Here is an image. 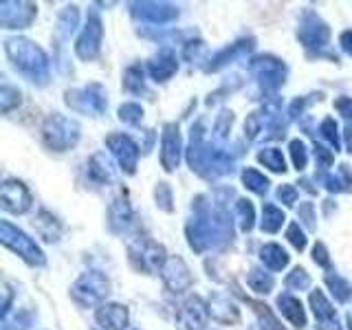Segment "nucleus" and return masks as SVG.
I'll return each instance as SVG.
<instances>
[{"mask_svg":"<svg viewBox=\"0 0 352 330\" xmlns=\"http://www.w3.org/2000/svg\"><path fill=\"white\" fill-rule=\"evenodd\" d=\"M185 236L192 251L205 253L231 242L234 229L225 209H212V205L203 203V198H196V214L185 225Z\"/></svg>","mask_w":352,"mask_h":330,"instance_id":"f257e3e1","label":"nucleus"},{"mask_svg":"<svg viewBox=\"0 0 352 330\" xmlns=\"http://www.w3.org/2000/svg\"><path fill=\"white\" fill-rule=\"evenodd\" d=\"M187 163L203 179H218V176H227L234 172V157L216 146H209L205 141L203 121H196L192 126L190 146H187Z\"/></svg>","mask_w":352,"mask_h":330,"instance_id":"f03ea898","label":"nucleus"},{"mask_svg":"<svg viewBox=\"0 0 352 330\" xmlns=\"http://www.w3.org/2000/svg\"><path fill=\"white\" fill-rule=\"evenodd\" d=\"M5 55L11 66L36 86H44L49 82V58L36 42L27 38H9L5 40Z\"/></svg>","mask_w":352,"mask_h":330,"instance_id":"7ed1b4c3","label":"nucleus"},{"mask_svg":"<svg viewBox=\"0 0 352 330\" xmlns=\"http://www.w3.org/2000/svg\"><path fill=\"white\" fill-rule=\"evenodd\" d=\"M82 137V128L75 119L53 113L42 124V141L53 152H66L77 146Z\"/></svg>","mask_w":352,"mask_h":330,"instance_id":"20e7f679","label":"nucleus"},{"mask_svg":"<svg viewBox=\"0 0 352 330\" xmlns=\"http://www.w3.org/2000/svg\"><path fill=\"white\" fill-rule=\"evenodd\" d=\"M0 242H3L9 251H14L16 256H20L29 267H44V264H47V256H44V251L38 247V242L29 238L25 231L18 229L16 225H11L9 220L0 223Z\"/></svg>","mask_w":352,"mask_h":330,"instance_id":"39448f33","label":"nucleus"},{"mask_svg":"<svg viewBox=\"0 0 352 330\" xmlns=\"http://www.w3.org/2000/svg\"><path fill=\"white\" fill-rule=\"evenodd\" d=\"M128 260L139 273L154 275L163 271L165 262H168V253L159 242L150 238H137L128 245Z\"/></svg>","mask_w":352,"mask_h":330,"instance_id":"423d86ee","label":"nucleus"},{"mask_svg":"<svg viewBox=\"0 0 352 330\" xmlns=\"http://www.w3.org/2000/svg\"><path fill=\"white\" fill-rule=\"evenodd\" d=\"M110 293V282L102 271H86L77 278V282L71 286V297L80 306H102L106 304V297Z\"/></svg>","mask_w":352,"mask_h":330,"instance_id":"0eeeda50","label":"nucleus"},{"mask_svg":"<svg viewBox=\"0 0 352 330\" xmlns=\"http://www.w3.org/2000/svg\"><path fill=\"white\" fill-rule=\"evenodd\" d=\"M64 102L71 110H75V113L102 117L108 108V95H106V88L102 84H88L82 88L66 91Z\"/></svg>","mask_w":352,"mask_h":330,"instance_id":"6e6552de","label":"nucleus"},{"mask_svg":"<svg viewBox=\"0 0 352 330\" xmlns=\"http://www.w3.org/2000/svg\"><path fill=\"white\" fill-rule=\"evenodd\" d=\"M249 71L256 77L262 91L273 93L286 82V64L275 55H258L249 62Z\"/></svg>","mask_w":352,"mask_h":330,"instance_id":"1a4fd4ad","label":"nucleus"},{"mask_svg":"<svg viewBox=\"0 0 352 330\" xmlns=\"http://www.w3.org/2000/svg\"><path fill=\"white\" fill-rule=\"evenodd\" d=\"M102 40H104L102 18H99L97 11H88L86 25L75 42V55L82 62H93L99 55V51H102Z\"/></svg>","mask_w":352,"mask_h":330,"instance_id":"9d476101","label":"nucleus"},{"mask_svg":"<svg viewBox=\"0 0 352 330\" xmlns=\"http://www.w3.org/2000/svg\"><path fill=\"white\" fill-rule=\"evenodd\" d=\"M297 40H300L306 49L322 51L330 42V29L322 20V16L313 9H306L300 18V27H297Z\"/></svg>","mask_w":352,"mask_h":330,"instance_id":"9b49d317","label":"nucleus"},{"mask_svg":"<svg viewBox=\"0 0 352 330\" xmlns=\"http://www.w3.org/2000/svg\"><path fill=\"white\" fill-rule=\"evenodd\" d=\"M106 148L115 157L121 172L128 174V176H132L137 172L139 146L128 135H124V132H110V135L106 137Z\"/></svg>","mask_w":352,"mask_h":330,"instance_id":"f8f14e48","label":"nucleus"},{"mask_svg":"<svg viewBox=\"0 0 352 330\" xmlns=\"http://www.w3.org/2000/svg\"><path fill=\"white\" fill-rule=\"evenodd\" d=\"M209 302H205L201 295L185 297L176 313V322L181 330H205L209 322Z\"/></svg>","mask_w":352,"mask_h":330,"instance_id":"ddd939ff","label":"nucleus"},{"mask_svg":"<svg viewBox=\"0 0 352 330\" xmlns=\"http://www.w3.org/2000/svg\"><path fill=\"white\" fill-rule=\"evenodd\" d=\"M38 16V7L25 0H5L0 3V25L3 29H27Z\"/></svg>","mask_w":352,"mask_h":330,"instance_id":"4468645a","label":"nucleus"},{"mask_svg":"<svg viewBox=\"0 0 352 330\" xmlns=\"http://www.w3.org/2000/svg\"><path fill=\"white\" fill-rule=\"evenodd\" d=\"M0 205L9 214H25L31 209L33 198L29 187L18 179H7L0 185Z\"/></svg>","mask_w":352,"mask_h":330,"instance_id":"2eb2a0df","label":"nucleus"},{"mask_svg":"<svg viewBox=\"0 0 352 330\" xmlns=\"http://www.w3.org/2000/svg\"><path fill=\"white\" fill-rule=\"evenodd\" d=\"M183 139L176 124H165L161 132V165L165 172H174L181 165Z\"/></svg>","mask_w":352,"mask_h":330,"instance_id":"dca6fc26","label":"nucleus"},{"mask_svg":"<svg viewBox=\"0 0 352 330\" xmlns=\"http://www.w3.org/2000/svg\"><path fill=\"white\" fill-rule=\"evenodd\" d=\"M256 49V40L253 38H242V40H236L234 44H229V47L220 49L218 53H214L212 58H209V64H205V71L207 73H216V71H223L227 69L229 64H234L242 58H247V55Z\"/></svg>","mask_w":352,"mask_h":330,"instance_id":"f3484780","label":"nucleus"},{"mask_svg":"<svg viewBox=\"0 0 352 330\" xmlns=\"http://www.w3.org/2000/svg\"><path fill=\"white\" fill-rule=\"evenodd\" d=\"M161 278L170 293H185V291H190V286L194 284L190 267H187L185 260L179 256L168 258V262H165V267L161 271Z\"/></svg>","mask_w":352,"mask_h":330,"instance_id":"a211bd4d","label":"nucleus"},{"mask_svg":"<svg viewBox=\"0 0 352 330\" xmlns=\"http://www.w3.org/2000/svg\"><path fill=\"white\" fill-rule=\"evenodd\" d=\"M130 14L150 25H168L179 18V9L170 3H130Z\"/></svg>","mask_w":352,"mask_h":330,"instance_id":"6ab92c4d","label":"nucleus"},{"mask_svg":"<svg viewBox=\"0 0 352 330\" xmlns=\"http://www.w3.org/2000/svg\"><path fill=\"white\" fill-rule=\"evenodd\" d=\"M108 227L113 234H126L135 227V209L124 194L117 196L108 207Z\"/></svg>","mask_w":352,"mask_h":330,"instance_id":"aec40b11","label":"nucleus"},{"mask_svg":"<svg viewBox=\"0 0 352 330\" xmlns=\"http://www.w3.org/2000/svg\"><path fill=\"white\" fill-rule=\"evenodd\" d=\"M95 322L102 330H126L130 322V313L124 304L106 302L95 311Z\"/></svg>","mask_w":352,"mask_h":330,"instance_id":"412c9836","label":"nucleus"},{"mask_svg":"<svg viewBox=\"0 0 352 330\" xmlns=\"http://www.w3.org/2000/svg\"><path fill=\"white\" fill-rule=\"evenodd\" d=\"M179 71V60L170 49L159 51L154 58L148 62V75L154 82H168Z\"/></svg>","mask_w":352,"mask_h":330,"instance_id":"4be33fe9","label":"nucleus"},{"mask_svg":"<svg viewBox=\"0 0 352 330\" xmlns=\"http://www.w3.org/2000/svg\"><path fill=\"white\" fill-rule=\"evenodd\" d=\"M209 315L216 319L218 324H238L240 322V308L225 293H216L209 300Z\"/></svg>","mask_w":352,"mask_h":330,"instance_id":"5701e85b","label":"nucleus"},{"mask_svg":"<svg viewBox=\"0 0 352 330\" xmlns=\"http://www.w3.org/2000/svg\"><path fill=\"white\" fill-rule=\"evenodd\" d=\"M278 311L282 313V317L293 328H304L306 326V311H304L302 302L297 300L295 295H291V293L278 295Z\"/></svg>","mask_w":352,"mask_h":330,"instance_id":"b1692460","label":"nucleus"},{"mask_svg":"<svg viewBox=\"0 0 352 330\" xmlns=\"http://www.w3.org/2000/svg\"><path fill=\"white\" fill-rule=\"evenodd\" d=\"M88 179H91L95 185H106L115 179V168L106 154L97 152L88 161Z\"/></svg>","mask_w":352,"mask_h":330,"instance_id":"393cba45","label":"nucleus"},{"mask_svg":"<svg viewBox=\"0 0 352 330\" xmlns=\"http://www.w3.org/2000/svg\"><path fill=\"white\" fill-rule=\"evenodd\" d=\"M260 260L269 271H284L286 267H289L291 256L280 245L267 242V245H262V249H260Z\"/></svg>","mask_w":352,"mask_h":330,"instance_id":"a878e982","label":"nucleus"},{"mask_svg":"<svg viewBox=\"0 0 352 330\" xmlns=\"http://www.w3.org/2000/svg\"><path fill=\"white\" fill-rule=\"evenodd\" d=\"M33 227H36V231L40 234V238H44L47 242L60 240L62 225H60V220L55 218L51 212H47V209H42V212L36 216V220H33Z\"/></svg>","mask_w":352,"mask_h":330,"instance_id":"bb28decb","label":"nucleus"},{"mask_svg":"<svg viewBox=\"0 0 352 330\" xmlns=\"http://www.w3.org/2000/svg\"><path fill=\"white\" fill-rule=\"evenodd\" d=\"M324 187L330 192V194H346V192H352V172L350 168L344 163L339 165L335 174H326L322 179Z\"/></svg>","mask_w":352,"mask_h":330,"instance_id":"cd10ccee","label":"nucleus"},{"mask_svg":"<svg viewBox=\"0 0 352 330\" xmlns=\"http://www.w3.org/2000/svg\"><path fill=\"white\" fill-rule=\"evenodd\" d=\"M324 282H326V286H328L330 295H333L339 304L350 302V297H352V284H350L346 278H341V275H339L337 271H328V273L324 275Z\"/></svg>","mask_w":352,"mask_h":330,"instance_id":"c85d7f7f","label":"nucleus"},{"mask_svg":"<svg viewBox=\"0 0 352 330\" xmlns=\"http://www.w3.org/2000/svg\"><path fill=\"white\" fill-rule=\"evenodd\" d=\"M286 220V214L282 212V209L278 205L273 203H267L262 207V220H260V229L264 231V234H278V231L282 229Z\"/></svg>","mask_w":352,"mask_h":330,"instance_id":"c756f323","label":"nucleus"},{"mask_svg":"<svg viewBox=\"0 0 352 330\" xmlns=\"http://www.w3.org/2000/svg\"><path fill=\"white\" fill-rule=\"evenodd\" d=\"M146 73L141 66H130L124 73V88L130 95H150L148 91V84H146Z\"/></svg>","mask_w":352,"mask_h":330,"instance_id":"7c9ffc66","label":"nucleus"},{"mask_svg":"<svg viewBox=\"0 0 352 330\" xmlns=\"http://www.w3.org/2000/svg\"><path fill=\"white\" fill-rule=\"evenodd\" d=\"M267 121H269V113L267 108L262 110H253V113L247 117L245 121V137L249 141H262L264 137V128H267Z\"/></svg>","mask_w":352,"mask_h":330,"instance_id":"2f4dec72","label":"nucleus"},{"mask_svg":"<svg viewBox=\"0 0 352 330\" xmlns=\"http://www.w3.org/2000/svg\"><path fill=\"white\" fill-rule=\"evenodd\" d=\"M308 304L313 308V315L317 317V322H326V319H335L337 311L335 306L330 304V300L324 295V291H311V297H308Z\"/></svg>","mask_w":352,"mask_h":330,"instance_id":"473e14b6","label":"nucleus"},{"mask_svg":"<svg viewBox=\"0 0 352 330\" xmlns=\"http://www.w3.org/2000/svg\"><path fill=\"white\" fill-rule=\"evenodd\" d=\"M234 220L240 227V231H245V234L253 229V225H256V209H253L251 201H247V198H238L234 205Z\"/></svg>","mask_w":352,"mask_h":330,"instance_id":"72a5a7b5","label":"nucleus"},{"mask_svg":"<svg viewBox=\"0 0 352 330\" xmlns=\"http://www.w3.org/2000/svg\"><path fill=\"white\" fill-rule=\"evenodd\" d=\"M247 286L253 291V293H258V295H267L273 291V286H275V278L271 273H267L264 269H258V267H253L247 275Z\"/></svg>","mask_w":352,"mask_h":330,"instance_id":"f704fd0d","label":"nucleus"},{"mask_svg":"<svg viewBox=\"0 0 352 330\" xmlns=\"http://www.w3.org/2000/svg\"><path fill=\"white\" fill-rule=\"evenodd\" d=\"M77 27H80V9L75 5L64 7L58 16V33L62 38H71V33H75Z\"/></svg>","mask_w":352,"mask_h":330,"instance_id":"c9c22d12","label":"nucleus"},{"mask_svg":"<svg viewBox=\"0 0 352 330\" xmlns=\"http://www.w3.org/2000/svg\"><path fill=\"white\" fill-rule=\"evenodd\" d=\"M242 183H245V187L249 192L258 194V196H264L269 192V185L271 181L264 176L262 172H258L256 168H245L242 170Z\"/></svg>","mask_w":352,"mask_h":330,"instance_id":"e433bc0d","label":"nucleus"},{"mask_svg":"<svg viewBox=\"0 0 352 330\" xmlns=\"http://www.w3.org/2000/svg\"><path fill=\"white\" fill-rule=\"evenodd\" d=\"M258 161L264 165L267 170H271V172H275V174H284L286 170V159H284V154H282V150H278V148H262L260 152H258Z\"/></svg>","mask_w":352,"mask_h":330,"instance_id":"4c0bfd02","label":"nucleus"},{"mask_svg":"<svg viewBox=\"0 0 352 330\" xmlns=\"http://www.w3.org/2000/svg\"><path fill=\"white\" fill-rule=\"evenodd\" d=\"M319 137H322L330 148L335 152L341 150V137H339V128H337V121L333 117H326L322 124H319Z\"/></svg>","mask_w":352,"mask_h":330,"instance_id":"58836bf2","label":"nucleus"},{"mask_svg":"<svg viewBox=\"0 0 352 330\" xmlns=\"http://www.w3.org/2000/svg\"><path fill=\"white\" fill-rule=\"evenodd\" d=\"M284 284H286V289H289V291H300V293H302V291H308V289H311L313 280H311V275L306 273V269L295 267L289 275H286Z\"/></svg>","mask_w":352,"mask_h":330,"instance_id":"ea45409f","label":"nucleus"},{"mask_svg":"<svg viewBox=\"0 0 352 330\" xmlns=\"http://www.w3.org/2000/svg\"><path fill=\"white\" fill-rule=\"evenodd\" d=\"M117 115H119V121H124V124L139 126L141 119H143V106L137 104V102H126V104L119 106Z\"/></svg>","mask_w":352,"mask_h":330,"instance_id":"a19ab883","label":"nucleus"},{"mask_svg":"<svg viewBox=\"0 0 352 330\" xmlns=\"http://www.w3.org/2000/svg\"><path fill=\"white\" fill-rule=\"evenodd\" d=\"M22 102V95L16 86H9V84H3V88H0V110L7 115L11 113L14 108H18Z\"/></svg>","mask_w":352,"mask_h":330,"instance_id":"79ce46f5","label":"nucleus"},{"mask_svg":"<svg viewBox=\"0 0 352 330\" xmlns=\"http://www.w3.org/2000/svg\"><path fill=\"white\" fill-rule=\"evenodd\" d=\"M289 152H291V161H293V168L297 172H302L306 170V165H308V148H306V143L302 139H293L289 143Z\"/></svg>","mask_w":352,"mask_h":330,"instance_id":"37998d69","label":"nucleus"},{"mask_svg":"<svg viewBox=\"0 0 352 330\" xmlns=\"http://www.w3.org/2000/svg\"><path fill=\"white\" fill-rule=\"evenodd\" d=\"M231 124H234V113H231V110H223L214 121V137L227 139L231 132Z\"/></svg>","mask_w":352,"mask_h":330,"instance_id":"c03bdc74","label":"nucleus"},{"mask_svg":"<svg viewBox=\"0 0 352 330\" xmlns=\"http://www.w3.org/2000/svg\"><path fill=\"white\" fill-rule=\"evenodd\" d=\"M313 152H315V163H317V168L322 170V172H326V170L330 168V165L335 163V152H333V150H328L326 146H322V143H315Z\"/></svg>","mask_w":352,"mask_h":330,"instance_id":"a18cd8bd","label":"nucleus"},{"mask_svg":"<svg viewBox=\"0 0 352 330\" xmlns=\"http://www.w3.org/2000/svg\"><path fill=\"white\" fill-rule=\"evenodd\" d=\"M286 240H289L297 251H304L306 245H308L306 234H304V229L300 227V223H291L289 225V229H286Z\"/></svg>","mask_w":352,"mask_h":330,"instance_id":"49530a36","label":"nucleus"},{"mask_svg":"<svg viewBox=\"0 0 352 330\" xmlns=\"http://www.w3.org/2000/svg\"><path fill=\"white\" fill-rule=\"evenodd\" d=\"M297 218L306 225V229H311V231L317 229V214H315V205L311 201H304L300 205V209H297Z\"/></svg>","mask_w":352,"mask_h":330,"instance_id":"de8ad7c7","label":"nucleus"},{"mask_svg":"<svg viewBox=\"0 0 352 330\" xmlns=\"http://www.w3.org/2000/svg\"><path fill=\"white\" fill-rule=\"evenodd\" d=\"M154 198H157V205L163 212H172V190L168 183H159L157 190H154Z\"/></svg>","mask_w":352,"mask_h":330,"instance_id":"09e8293b","label":"nucleus"},{"mask_svg":"<svg viewBox=\"0 0 352 330\" xmlns=\"http://www.w3.org/2000/svg\"><path fill=\"white\" fill-rule=\"evenodd\" d=\"M335 110L346 119V124H352V97H337L335 99Z\"/></svg>","mask_w":352,"mask_h":330,"instance_id":"8fccbe9b","label":"nucleus"},{"mask_svg":"<svg viewBox=\"0 0 352 330\" xmlns=\"http://www.w3.org/2000/svg\"><path fill=\"white\" fill-rule=\"evenodd\" d=\"M278 201L286 207H293L297 203V190L293 185H280L278 187Z\"/></svg>","mask_w":352,"mask_h":330,"instance_id":"3c124183","label":"nucleus"},{"mask_svg":"<svg viewBox=\"0 0 352 330\" xmlns=\"http://www.w3.org/2000/svg\"><path fill=\"white\" fill-rule=\"evenodd\" d=\"M313 260H315L317 267H324V269H328V267H330L328 249L322 245V242H315V247H313Z\"/></svg>","mask_w":352,"mask_h":330,"instance_id":"603ef678","label":"nucleus"},{"mask_svg":"<svg viewBox=\"0 0 352 330\" xmlns=\"http://www.w3.org/2000/svg\"><path fill=\"white\" fill-rule=\"evenodd\" d=\"M203 51H205V44H203L201 40H196V42H187V44H185L183 55H185V60L194 62V60L198 58V53H203Z\"/></svg>","mask_w":352,"mask_h":330,"instance_id":"864d4df0","label":"nucleus"},{"mask_svg":"<svg viewBox=\"0 0 352 330\" xmlns=\"http://www.w3.org/2000/svg\"><path fill=\"white\" fill-rule=\"evenodd\" d=\"M308 102H311V99H306V97H297L295 102H291V106H289V117H291V119L302 117V115H304V110H306V106H308Z\"/></svg>","mask_w":352,"mask_h":330,"instance_id":"5fc2aeb1","label":"nucleus"},{"mask_svg":"<svg viewBox=\"0 0 352 330\" xmlns=\"http://www.w3.org/2000/svg\"><path fill=\"white\" fill-rule=\"evenodd\" d=\"M339 44H341V51L352 58V29L341 33V36H339Z\"/></svg>","mask_w":352,"mask_h":330,"instance_id":"6e6d98bb","label":"nucleus"},{"mask_svg":"<svg viewBox=\"0 0 352 330\" xmlns=\"http://www.w3.org/2000/svg\"><path fill=\"white\" fill-rule=\"evenodd\" d=\"M315 330H344V328H341L339 319L335 317V319H326V322H317Z\"/></svg>","mask_w":352,"mask_h":330,"instance_id":"4d7b16f0","label":"nucleus"},{"mask_svg":"<svg viewBox=\"0 0 352 330\" xmlns=\"http://www.w3.org/2000/svg\"><path fill=\"white\" fill-rule=\"evenodd\" d=\"M3 295H5V300H3V319H7L9 317V304H11V291H9L7 284L3 286Z\"/></svg>","mask_w":352,"mask_h":330,"instance_id":"13d9d810","label":"nucleus"},{"mask_svg":"<svg viewBox=\"0 0 352 330\" xmlns=\"http://www.w3.org/2000/svg\"><path fill=\"white\" fill-rule=\"evenodd\" d=\"M344 141H346L348 152L352 154V124H346V128H344Z\"/></svg>","mask_w":352,"mask_h":330,"instance_id":"bf43d9fd","label":"nucleus"},{"mask_svg":"<svg viewBox=\"0 0 352 330\" xmlns=\"http://www.w3.org/2000/svg\"><path fill=\"white\" fill-rule=\"evenodd\" d=\"M302 185H304V190H306V192H311V194H315V192H317L315 187H311V181H308V179H304V181H302Z\"/></svg>","mask_w":352,"mask_h":330,"instance_id":"052dcab7","label":"nucleus"},{"mask_svg":"<svg viewBox=\"0 0 352 330\" xmlns=\"http://www.w3.org/2000/svg\"><path fill=\"white\" fill-rule=\"evenodd\" d=\"M346 324H348V330H352V313H348V317H346Z\"/></svg>","mask_w":352,"mask_h":330,"instance_id":"680f3d73","label":"nucleus"}]
</instances>
